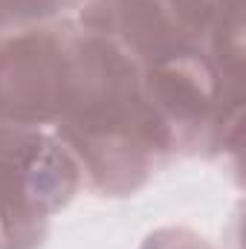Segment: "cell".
Here are the masks:
<instances>
[{"mask_svg": "<svg viewBox=\"0 0 246 249\" xmlns=\"http://www.w3.org/2000/svg\"><path fill=\"white\" fill-rule=\"evenodd\" d=\"M75 20L0 32V124L53 130L75 72Z\"/></svg>", "mask_w": 246, "mask_h": 249, "instance_id": "cell-4", "label": "cell"}, {"mask_svg": "<svg viewBox=\"0 0 246 249\" xmlns=\"http://www.w3.org/2000/svg\"><path fill=\"white\" fill-rule=\"evenodd\" d=\"M87 0H0V32L72 20Z\"/></svg>", "mask_w": 246, "mask_h": 249, "instance_id": "cell-6", "label": "cell"}, {"mask_svg": "<svg viewBox=\"0 0 246 249\" xmlns=\"http://www.w3.org/2000/svg\"><path fill=\"white\" fill-rule=\"evenodd\" d=\"M142 70V96L154 130L168 154L238 162L244 84L226 81L206 50H185Z\"/></svg>", "mask_w": 246, "mask_h": 249, "instance_id": "cell-2", "label": "cell"}, {"mask_svg": "<svg viewBox=\"0 0 246 249\" xmlns=\"http://www.w3.org/2000/svg\"><path fill=\"white\" fill-rule=\"evenodd\" d=\"M139 249H214V244L188 226H162L154 229Z\"/></svg>", "mask_w": 246, "mask_h": 249, "instance_id": "cell-7", "label": "cell"}, {"mask_svg": "<svg viewBox=\"0 0 246 249\" xmlns=\"http://www.w3.org/2000/svg\"><path fill=\"white\" fill-rule=\"evenodd\" d=\"M81 186L75 160L53 130L0 124V249H44L53 217Z\"/></svg>", "mask_w": 246, "mask_h": 249, "instance_id": "cell-3", "label": "cell"}, {"mask_svg": "<svg viewBox=\"0 0 246 249\" xmlns=\"http://www.w3.org/2000/svg\"><path fill=\"white\" fill-rule=\"evenodd\" d=\"M99 197H130L168 162L142 96V70L122 47L78 26L75 72L64 116L53 127Z\"/></svg>", "mask_w": 246, "mask_h": 249, "instance_id": "cell-1", "label": "cell"}, {"mask_svg": "<svg viewBox=\"0 0 246 249\" xmlns=\"http://www.w3.org/2000/svg\"><path fill=\"white\" fill-rule=\"evenodd\" d=\"M220 6L244 0H87L78 26L116 41L136 64L200 50Z\"/></svg>", "mask_w": 246, "mask_h": 249, "instance_id": "cell-5", "label": "cell"}]
</instances>
